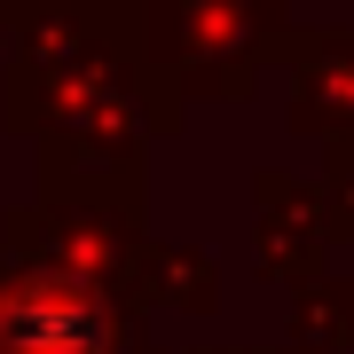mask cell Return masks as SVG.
Wrapping results in <instances>:
<instances>
[{
	"mask_svg": "<svg viewBox=\"0 0 354 354\" xmlns=\"http://www.w3.org/2000/svg\"><path fill=\"white\" fill-rule=\"evenodd\" d=\"M8 339H16V354H95V315L79 299H24L8 315Z\"/></svg>",
	"mask_w": 354,
	"mask_h": 354,
	"instance_id": "6da1fadb",
	"label": "cell"
}]
</instances>
